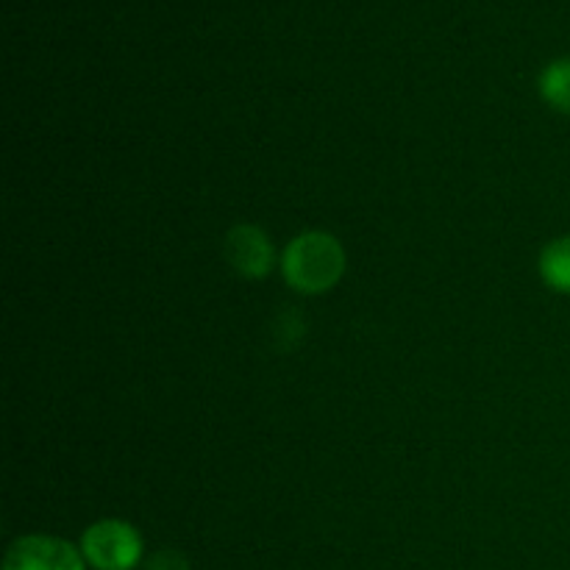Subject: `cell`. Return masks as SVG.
<instances>
[{"mask_svg": "<svg viewBox=\"0 0 570 570\" xmlns=\"http://www.w3.org/2000/svg\"><path fill=\"white\" fill-rule=\"evenodd\" d=\"M81 554L95 570H134L142 560V538L131 523L106 518L83 532Z\"/></svg>", "mask_w": 570, "mask_h": 570, "instance_id": "2", "label": "cell"}, {"mask_svg": "<svg viewBox=\"0 0 570 570\" xmlns=\"http://www.w3.org/2000/svg\"><path fill=\"white\" fill-rule=\"evenodd\" d=\"M145 570H189V560L178 551H159L145 562Z\"/></svg>", "mask_w": 570, "mask_h": 570, "instance_id": "7", "label": "cell"}, {"mask_svg": "<svg viewBox=\"0 0 570 570\" xmlns=\"http://www.w3.org/2000/svg\"><path fill=\"white\" fill-rule=\"evenodd\" d=\"M540 95L551 109L570 115V59H557L540 76Z\"/></svg>", "mask_w": 570, "mask_h": 570, "instance_id": "6", "label": "cell"}, {"mask_svg": "<svg viewBox=\"0 0 570 570\" xmlns=\"http://www.w3.org/2000/svg\"><path fill=\"white\" fill-rule=\"evenodd\" d=\"M3 570H87L81 549L50 534H26L6 551Z\"/></svg>", "mask_w": 570, "mask_h": 570, "instance_id": "3", "label": "cell"}, {"mask_svg": "<svg viewBox=\"0 0 570 570\" xmlns=\"http://www.w3.org/2000/svg\"><path fill=\"white\" fill-rule=\"evenodd\" d=\"M284 282L301 295L328 293L345 273V250L326 232H304L282 254Z\"/></svg>", "mask_w": 570, "mask_h": 570, "instance_id": "1", "label": "cell"}, {"mask_svg": "<svg viewBox=\"0 0 570 570\" xmlns=\"http://www.w3.org/2000/svg\"><path fill=\"white\" fill-rule=\"evenodd\" d=\"M226 259L239 276L245 278H262L273 271L276 265V250H273L271 237L262 232L259 226L250 223H239L226 234Z\"/></svg>", "mask_w": 570, "mask_h": 570, "instance_id": "4", "label": "cell"}, {"mask_svg": "<svg viewBox=\"0 0 570 570\" xmlns=\"http://www.w3.org/2000/svg\"><path fill=\"white\" fill-rule=\"evenodd\" d=\"M540 276L554 293L570 295V237L546 245L540 254Z\"/></svg>", "mask_w": 570, "mask_h": 570, "instance_id": "5", "label": "cell"}]
</instances>
